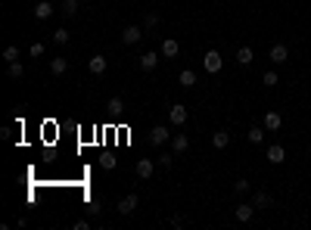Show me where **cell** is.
Listing matches in <instances>:
<instances>
[{
    "label": "cell",
    "mask_w": 311,
    "mask_h": 230,
    "mask_svg": "<svg viewBox=\"0 0 311 230\" xmlns=\"http://www.w3.org/2000/svg\"><path fill=\"white\" fill-rule=\"evenodd\" d=\"M221 65H224V59H221L218 50H208V53L203 56V69H206L208 75H218V72H221Z\"/></svg>",
    "instance_id": "obj_1"
},
{
    "label": "cell",
    "mask_w": 311,
    "mask_h": 230,
    "mask_svg": "<svg viewBox=\"0 0 311 230\" xmlns=\"http://www.w3.org/2000/svg\"><path fill=\"white\" fill-rule=\"evenodd\" d=\"M134 171H137V177H140V181H149V177L156 174V162H153V159H137Z\"/></svg>",
    "instance_id": "obj_2"
},
{
    "label": "cell",
    "mask_w": 311,
    "mask_h": 230,
    "mask_svg": "<svg viewBox=\"0 0 311 230\" xmlns=\"http://www.w3.org/2000/svg\"><path fill=\"white\" fill-rule=\"evenodd\" d=\"M187 115L190 112H187V106H184V103H174L171 109H168V122H171L174 127H181L184 122H187Z\"/></svg>",
    "instance_id": "obj_3"
},
{
    "label": "cell",
    "mask_w": 311,
    "mask_h": 230,
    "mask_svg": "<svg viewBox=\"0 0 311 230\" xmlns=\"http://www.w3.org/2000/svg\"><path fill=\"white\" fill-rule=\"evenodd\" d=\"M168 137H171V134H168V127H165V125H156L153 131H149V143H153V146H165Z\"/></svg>",
    "instance_id": "obj_4"
},
{
    "label": "cell",
    "mask_w": 311,
    "mask_h": 230,
    "mask_svg": "<svg viewBox=\"0 0 311 230\" xmlns=\"http://www.w3.org/2000/svg\"><path fill=\"white\" fill-rule=\"evenodd\" d=\"M159 53H162L165 59H174V56L181 53V44H178L174 38H165V41H162V47H159Z\"/></svg>",
    "instance_id": "obj_5"
},
{
    "label": "cell",
    "mask_w": 311,
    "mask_h": 230,
    "mask_svg": "<svg viewBox=\"0 0 311 230\" xmlns=\"http://www.w3.org/2000/svg\"><path fill=\"white\" fill-rule=\"evenodd\" d=\"M140 38H144V28H140V25H128V28L122 31V41H124L128 47H131V44H137Z\"/></svg>",
    "instance_id": "obj_6"
},
{
    "label": "cell",
    "mask_w": 311,
    "mask_h": 230,
    "mask_svg": "<svg viewBox=\"0 0 311 230\" xmlns=\"http://www.w3.org/2000/svg\"><path fill=\"white\" fill-rule=\"evenodd\" d=\"M268 162H271V165H283V162H287V149H283L280 143L268 146Z\"/></svg>",
    "instance_id": "obj_7"
},
{
    "label": "cell",
    "mask_w": 311,
    "mask_h": 230,
    "mask_svg": "<svg viewBox=\"0 0 311 230\" xmlns=\"http://www.w3.org/2000/svg\"><path fill=\"white\" fill-rule=\"evenodd\" d=\"M137 193H128V196H124V199L119 202V215H134V209H137Z\"/></svg>",
    "instance_id": "obj_8"
},
{
    "label": "cell",
    "mask_w": 311,
    "mask_h": 230,
    "mask_svg": "<svg viewBox=\"0 0 311 230\" xmlns=\"http://www.w3.org/2000/svg\"><path fill=\"white\" fill-rule=\"evenodd\" d=\"M187 149H190V137H187V134H174V137H171V152L181 156V152H187Z\"/></svg>",
    "instance_id": "obj_9"
},
{
    "label": "cell",
    "mask_w": 311,
    "mask_h": 230,
    "mask_svg": "<svg viewBox=\"0 0 311 230\" xmlns=\"http://www.w3.org/2000/svg\"><path fill=\"white\" fill-rule=\"evenodd\" d=\"M252 215H255V206H249V202H243V206H237V209H233V218H237L240 224L252 221Z\"/></svg>",
    "instance_id": "obj_10"
},
{
    "label": "cell",
    "mask_w": 311,
    "mask_h": 230,
    "mask_svg": "<svg viewBox=\"0 0 311 230\" xmlns=\"http://www.w3.org/2000/svg\"><path fill=\"white\" fill-rule=\"evenodd\" d=\"M262 125H265V131H280V125H283V115H280V112H265Z\"/></svg>",
    "instance_id": "obj_11"
},
{
    "label": "cell",
    "mask_w": 311,
    "mask_h": 230,
    "mask_svg": "<svg viewBox=\"0 0 311 230\" xmlns=\"http://www.w3.org/2000/svg\"><path fill=\"white\" fill-rule=\"evenodd\" d=\"M159 56H162V53H156V50L144 53V56H140V69H144V72H153L156 65H159Z\"/></svg>",
    "instance_id": "obj_12"
},
{
    "label": "cell",
    "mask_w": 311,
    "mask_h": 230,
    "mask_svg": "<svg viewBox=\"0 0 311 230\" xmlns=\"http://www.w3.org/2000/svg\"><path fill=\"white\" fill-rule=\"evenodd\" d=\"M87 69H90V75H106V69H109V63H106V56H90V63H87Z\"/></svg>",
    "instance_id": "obj_13"
},
{
    "label": "cell",
    "mask_w": 311,
    "mask_h": 230,
    "mask_svg": "<svg viewBox=\"0 0 311 230\" xmlns=\"http://www.w3.org/2000/svg\"><path fill=\"white\" fill-rule=\"evenodd\" d=\"M287 59H290V50H287V44H274V47H271V63H277V65H280V63H287Z\"/></svg>",
    "instance_id": "obj_14"
},
{
    "label": "cell",
    "mask_w": 311,
    "mask_h": 230,
    "mask_svg": "<svg viewBox=\"0 0 311 230\" xmlns=\"http://www.w3.org/2000/svg\"><path fill=\"white\" fill-rule=\"evenodd\" d=\"M178 81H181V87H196V84H199V78H196V72H193V69H184L181 75H178Z\"/></svg>",
    "instance_id": "obj_15"
},
{
    "label": "cell",
    "mask_w": 311,
    "mask_h": 230,
    "mask_svg": "<svg viewBox=\"0 0 311 230\" xmlns=\"http://www.w3.org/2000/svg\"><path fill=\"white\" fill-rule=\"evenodd\" d=\"M50 16H53V3H50V0H41V3L35 6V19H50Z\"/></svg>",
    "instance_id": "obj_16"
},
{
    "label": "cell",
    "mask_w": 311,
    "mask_h": 230,
    "mask_svg": "<svg viewBox=\"0 0 311 230\" xmlns=\"http://www.w3.org/2000/svg\"><path fill=\"white\" fill-rule=\"evenodd\" d=\"M50 72H53V75H65V72H69V59H65V56L50 59Z\"/></svg>",
    "instance_id": "obj_17"
},
{
    "label": "cell",
    "mask_w": 311,
    "mask_h": 230,
    "mask_svg": "<svg viewBox=\"0 0 311 230\" xmlns=\"http://www.w3.org/2000/svg\"><path fill=\"white\" fill-rule=\"evenodd\" d=\"M212 146H215V149H228V146H230V134H228V131L212 134Z\"/></svg>",
    "instance_id": "obj_18"
},
{
    "label": "cell",
    "mask_w": 311,
    "mask_h": 230,
    "mask_svg": "<svg viewBox=\"0 0 311 230\" xmlns=\"http://www.w3.org/2000/svg\"><path fill=\"white\" fill-rule=\"evenodd\" d=\"M252 59H255L252 47H240V50H237V63H240V65H252Z\"/></svg>",
    "instance_id": "obj_19"
},
{
    "label": "cell",
    "mask_w": 311,
    "mask_h": 230,
    "mask_svg": "<svg viewBox=\"0 0 311 230\" xmlns=\"http://www.w3.org/2000/svg\"><path fill=\"white\" fill-rule=\"evenodd\" d=\"M249 143H265V125H255V127H249Z\"/></svg>",
    "instance_id": "obj_20"
},
{
    "label": "cell",
    "mask_w": 311,
    "mask_h": 230,
    "mask_svg": "<svg viewBox=\"0 0 311 230\" xmlns=\"http://www.w3.org/2000/svg\"><path fill=\"white\" fill-rule=\"evenodd\" d=\"M60 13L65 16V19H72L75 13H78V0H62V6H60Z\"/></svg>",
    "instance_id": "obj_21"
},
{
    "label": "cell",
    "mask_w": 311,
    "mask_h": 230,
    "mask_svg": "<svg viewBox=\"0 0 311 230\" xmlns=\"http://www.w3.org/2000/svg\"><path fill=\"white\" fill-rule=\"evenodd\" d=\"M156 165H159V168H165V171H168V168L174 165V152H159V156H156Z\"/></svg>",
    "instance_id": "obj_22"
},
{
    "label": "cell",
    "mask_w": 311,
    "mask_h": 230,
    "mask_svg": "<svg viewBox=\"0 0 311 230\" xmlns=\"http://www.w3.org/2000/svg\"><path fill=\"white\" fill-rule=\"evenodd\" d=\"M6 75H10V78H22V75H25V65L19 63V59H16V63H6Z\"/></svg>",
    "instance_id": "obj_23"
},
{
    "label": "cell",
    "mask_w": 311,
    "mask_h": 230,
    "mask_svg": "<svg viewBox=\"0 0 311 230\" xmlns=\"http://www.w3.org/2000/svg\"><path fill=\"white\" fill-rule=\"evenodd\" d=\"M252 206H255V209H265V206H271V196H268L265 190H258L255 196H252Z\"/></svg>",
    "instance_id": "obj_24"
},
{
    "label": "cell",
    "mask_w": 311,
    "mask_h": 230,
    "mask_svg": "<svg viewBox=\"0 0 311 230\" xmlns=\"http://www.w3.org/2000/svg\"><path fill=\"white\" fill-rule=\"evenodd\" d=\"M53 44L65 47V44H69V31H65V28H56V31H53Z\"/></svg>",
    "instance_id": "obj_25"
},
{
    "label": "cell",
    "mask_w": 311,
    "mask_h": 230,
    "mask_svg": "<svg viewBox=\"0 0 311 230\" xmlns=\"http://www.w3.org/2000/svg\"><path fill=\"white\" fill-rule=\"evenodd\" d=\"M249 190H252V184L246 181V177H240V181L233 184V193H237V196H243V193H249Z\"/></svg>",
    "instance_id": "obj_26"
},
{
    "label": "cell",
    "mask_w": 311,
    "mask_h": 230,
    "mask_svg": "<svg viewBox=\"0 0 311 230\" xmlns=\"http://www.w3.org/2000/svg\"><path fill=\"white\" fill-rule=\"evenodd\" d=\"M106 109H109V112H112V115H119L122 109H124V103H122L119 97H112V100H109V103H106Z\"/></svg>",
    "instance_id": "obj_27"
},
{
    "label": "cell",
    "mask_w": 311,
    "mask_h": 230,
    "mask_svg": "<svg viewBox=\"0 0 311 230\" xmlns=\"http://www.w3.org/2000/svg\"><path fill=\"white\" fill-rule=\"evenodd\" d=\"M3 59H6V63H16V59H19V50H16V47H6V50H3Z\"/></svg>",
    "instance_id": "obj_28"
},
{
    "label": "cell",
    "mask_w": 311,
    "mask_h": 230,
    "mask_svg": "<svg viewBox=\"0 0 311 230\" xmlns=\"http://www.w3.org/2000/svg\"><path fill=\"white\" fill-rule=\"evenodd\" d=\"M100 165H103L106 171H112V168H115V156H103V159H100Z\"/></svg>",
    "instance_id": "obj_29"
},
{
    "label": "cell",
    "mask_w": 311,
    "mask_h": 230,
    "mask_svg": "<svg viewBox=\"0 0 311 230\" xmlns=\"http://www.w3.org/2000/svg\"><path fill=\"white\" fill-rule=\"evenodd\" d=\"M144 25H146V28H156V25H159V16H156V13H146Z\"/></svg>",
    "instance_id": "obj_30"
},
{
    "label": "cell",
    "mask_w": 311,
    "mask_h": 230,
    "mask_svg": "<svg viewBox=\"0 0 311 230\" xmlns=\"http://www.w3.org/2000/svg\"><path fill=\"white\" fill-rule=\"evenodd\" d=\"M262 81L268 84V87H274V84L280 81V78H277V72H265V78H262Z\"/></svg>",
    "instance_id": "obj_31"
},
{
    "label": "cell",
    "mask_w": 311,
    "mask_h": 230,
    "mask_svg": "<svg viewBox=\"0 0 311 230\" xmlns=\"http://www.w3.org/2000/svg\"><path fill=\"white\" fill-rule=\"evenodd\" d=\"M87 211H90V215H100V202H97V199L87 202Z\"/></svg>",
    "instance_id": "obj_32"
},
{
    "label": "cell",
    "mask_w": 311,
    "mask_h": 230,
    "mask_svg": "<svg viewBox=\"0 0 311 230\" xmlns=\"http://www.w3.org/2000/svg\"><path fill=\"white\" fill-rule=\"evenodd\" d=\"M44 53V44H31V56H41Z\"/></svg>",
    "instance_id": "obj_33"
}]
</instances>
